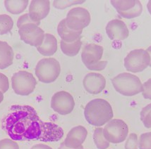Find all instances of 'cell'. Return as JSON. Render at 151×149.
<instances>
[{
	"label": "cell",
	"instance_id": "cell-9",
	"mask_svg": "<svg viewBox=\"0 0 151 149\" xmlns=\"http://www.w3.org/2000/svg\"><path fill=\"white\" fill-rule=\"evenodd\" d=\"M66 25L69 29L75 31H82L88 26L91 21V14L86 9L76 7L68 12L65 19Z\"/></svg>",
	"mask_w": 151,
	"mask_h": 149
},
{
	"label": "cell",
	"instance_id": "cell-21",
	"mask_svg": "<svg viewBox=\"0 0 151 149\" xmlns=\"http://www.w3.org/2000/svg\"><path fill=\"white\" fill-rule=\"evenodd\" d=\"M28 4V0H6L4 1V6L9 12L14 15L23 13Z\"/></svg>",
	"mask_w": 151,
	"mask_h": 149
},
{
	"label": "cell",
	"instance_id": "cell-14",
	"mask_svg": "<svg viewBox=\"0 0 151 149\" xmlns=\"http://www.w3.org/2000/svg\"><path fill=\"white\" fill-rule=\"evenodd\" d=\"M106 33L112 40H124L129 35L127 25L124 21L119 19L112 20L107 23Z\"/></svg>",
	"mask_w": 151,
	"mask_h": 149
},
{
	"label": "cell",
	"instance_id": "cell-23",
	"mask_svg": "<svg viewBox=\"0 0 151 149\" xmlns=\"http://www.w3.org/2000/svg\"><path fill=\"white\" fill-rule=\"evenodd\" d=\"M14 27V21L6 14L0 15V35L9 33Z\"/></svg>",
	"mask_w": 151,
	"mask_h": 149
},
{
	"label": "cell",
	"instance_id": "cell-8",
	"mask_svg": "<svg viewBox=\"0 0 151 149\" xmlns=\"http://www.w3.org/2000/svg\"><path fill=\"white\" fill-rule=\"evenodd\" d=\"M150 56L146 50L143 49L131 51L124 58L127 71L134 73H141L150 66Z\"/></svg>",
	"mask_w": 151,
	"mask_h": 149
},
{
	"label": "cell",
	"instance_id": "cell-24",
	"mask_svg": "<svg viewBox=\"0 0 151 149\" xmlns=\"http://www.w3.org/2000/svg\"><path fill=\"white\" fill-rule=\"evenodd\" d=\"M141 120L147 129L151 128V103L147 105L141 111Z\"/></svg>",
	"mask_w": 151,
	"mask_h": 149
},
{
	"label": "cell",
	"instance_id": "cell-4",
	"mask_svg": "<svg viewBox=\"0 0 151 149\" xmlns=\"http://www.w3.org/2000/svg\"><path fill=\"white\" fill-rule=\"evenodd\" d=\"M103 55V47L95 44H89L84 46L81 53L83 64L90 71H103L107 61H101Z\"/></svg>",
	"mask_w": 151,
	"mask_h": 149
},
{
	"label": "cell",
	"instance_id": "cell-5",
	"mask_svg": "<svg viewBox=\"0 0 151 149\" xmlns=\"http://www.w3.org/2000/svg\"><path fill=\"white\" fill-rule=\"evenodd\" d=\"M35 71V75L40 82L45 84L52 83L60 75V63L54 58H42L37 63Z\"/></svg>",
	"mask_w": 151,
	"mask_h": 149
},
{
	"label": "cell",
	"instance_id": "cell-33",
	"mask_svg": "<svg viewBox=\"0 0 151 149\" xmlns=\"http://www.w3.org/2000/svg\"><path fill=\"white\" fill-rule=\"evenodd\" d=\"M147 9H148L149 14L151 15V0L150 1H149L148 4H147Z\"/></svg>",
	"mask_w": 151,
	"mask_h": 149
},
{
	"label": "cell",
	"instance_id": "cell-6",
	"mask_svg": "<svg viewBox=\"0 0 151 149\" xmlns=\"http://www.w3.org/2000/svg\"><path fill=\"white\" fill-rule=\"evenodd\" d=\"M37 81L33 75L26 71L15 73L12 78V86L14 92L21 96H28L33 92Z\"/></svg>",
	"mask_w": 151,
	"mask_h": 149
},
{
	"label": "cell",
	"instance_id": "cell-31",
	"mask_svg": "<svg viewBox=\"0 0 151 149\" xmlns=\"http://www.w3.org/2000/svg\"><path fill=\"white\" fill-rule=\"evenodd\" d=\"M30 149H52V148H51L50 146H47V145L42 144V143H40V144L34 145L33 146L31 147V148Z\"/></svg>",
	"mask_w": 151,
	"mask_h": 149
},
{
	"label": "cell",
	"instance_id": "cell-35",
	"mask_svg": "<svg viewBox=\"0 0 151 149\" xmlns=\"http://www.w3.org/2000/svg\"><path fill=\"white\" fill-rule=\"evenodd\" d=\"M3 100H4V94L3 93L0 91V103L3 101Z\"/></svg>",
	"mask_w": 151,
	"mask_h": 149
},
{
	"label": "cell",
	"instance_id": "cell-26",
	"mask_svg": "<svg viewBox=\"0 0 151 149\" xmlns=\"http://www.w3.org/2000/svg\"><path fill=\"white\" fill-rule=\"evenodd\" d=\"M124 148L125 149H138V138L137 134L131 133L127 136Z\"/></svg>",
	"mask_w": 151,
	"mask_h": 149
},
{
	"label": "cell",
	"instance_id": "cell-29",
	"mask_svg": "<svg viewBox=\"0 0 151 149\" xmlns=\"http://www.w3.org/2000/svg\"><path fill=\"white\" fill-rule=\"evenodd\" d=\"M142 94L145 99L151 100V78L143 84Z\"/></svg>",
	"mask_w": 151,
	"mask_h": 149
},
{
	"label": "cell",
	"instance_id": "cell-22",
	"mask_svg": "<svg viewBox=\"0 0 151 149\" xmlns=\"http://www.w3.org/2000/svg\"><path fill=\"white\" fill-rule=\"evenodd\" d=\"M93 141L98 149H107L109 147V143L103 135V128L98 127L94 131Z\"/></svg>",
	"mask_w": 151,
	"mask_h": 149
},
{
	"label": "cell",
	"instance_id": "cell-28",
	"mask_svg": "<svg viewBox=\"0 0 151 149\" xmlns=\"http://www.w3.org/2000/svg\"><path fill=\"white\" fill-rule=\"evenodd\" d=\"M0 149H19V146L12 139H4L0 141Z\"/></svg>",
	"mask_w": 151,
	"mask_h": 149
},
{
	"label": "cell",
	"instance_id": "cell-7",
	"mask_svg": "<svg viewBox=\"0 0 151 149\" xmlns=\"http://www.w3.org/2000/svg\"><path fill=\"white\" fill-rule=\"evenodd\" d=\"M129 127L124 120L112 119L103 128V135L111 143H120L127 139Z\"/></svg>",
	"mask_w": 151,
	"mask_h": 149
},
{
	"label": "cell",
	"instance_id": "cell-20",
	"mask_svg": "<svg viewBox=\"0 0 151 149\" xmlns=\"http://www.w3.org/2000/svg\"><path fill=\"white\" fill-rule=\"evenodd\" d=\"M82 46L81 37L73 42H66L61 40L60 46L61 49L64 54L68 56L72 57L76 56L80 51Z\"/></svg>",
	"mask_w": 151,
	"mask_h": 149
},
{
	"label": "cell",
	"instance_id": "cell-3",
	"mask_svg": "<svg viewBox=\"0 0 151 149\" xmlns=\"http://www.w3.org/2000/svg\"><path fill=\"white\" fill-rule=\"evenodd\" d=\"M114 89L125 96H133L142 92L143 84L136 75L129 73H122L112 80Z\"/></svg>",
	"mask_w": 151,
	"mask_h": 149
},
{
	"label": "cell",
	"instance_id": "cell-34",
	"mask_svg": "<svg viewBox=\"0 0 151 149\" xmlns=\"http://www.w3.org/2000/svg\"><path fill=\"white\" fill-rule=\"evenodd\" d=\"M146 51H148V53H149V55H150V66H150L151 67V46H149L148 49H146Z\"/></svg>",
	"mask_w": 151,
	"mask_h": 149
},
{
	"label": "cell",
	"instance_id": "cell-13",
	"mask_svg": "<svg viewBox=\"0 0 151 149\" xmlns=\"http://www.w3.org/2000/svg\"><path fill=\"white\" fill-rule=\"evenodd\" d=\"M83 84L84 89L89 94H98L105 88L106 80L100 73H90L84 77Z\"/></svg>",
	"mask_w": 151,
	"mask_h": 149
},
{
	"label": "cell",
	"instance_id": "cell-15",
	"mask_svg": "<svg viewBox=\"0 0 151 149\" xmlns=\"http://www.w3.org/2000/svg\"><path fill=\"white\" fill-rule=\"evenodd\" d=\"M50 10V2L48 0H33L30 4L29 15L31 19L40 24V21L47 16Z\"/></svg>",
	"mask_w": 151,
	"mask_h": 149
},
{
	"label": "cell",
	"instance_id": "cell-17",
	"mask_svg": "<svg viewBox=\"0 0 151 149\" xmlns=\"http://www.w3.org/2000/svg\"><path fill=\"white\" fill-rule=\"evenodd\" d=\"M37 51L42 56H50L57 51V40L53 35L50 33L45 34V38L40 46L37 47Z\"/></svg>",
	"mask_w": 151,
	"mask_h": 149
},
{
	"label": "cell",
	"instance_id": "cell-27",
	"mask_svg": "<svg viewBox=\"0 0 151 149\" xmlns=\"http://www.w3.org/2000/svg\"><path fill=\"white\" fill-rule=\"evenodd\" d=\"M83 2H85L84 0L83 1H54L53 6L58 9H64L69 6L76 4H80Z\"/></svg>",
	"mask_w": 151,
	"mask_h": 149
},
{
	"label": "cell",
	"instance_id": "cell-1",
	"mask_svg": "<svg viewBox=\"0 0 151 149\" xmlns=\"http://www.w3.org/2000/svg\"><path fill=\"white\" fill-rule=\"evenodd\" d=\"M1 128L14 141L56 142L64 134L57 124L43 122L35 109L28 105L12 106L1 120Z\"/></svg>",
	"mask_w": 151,
	"mask_h": 149
},
{
	"label": "cell",
	"instance_id": "cell-19",
	"mask_svg": "<svg viewBox=\"0 0 151 149\" xmlns=\"http://www.w3.org/2000/svg\"><path fill=\"white\" fill-rule=\"evenodd\" d=\"M57 33L62 41L66 42H73L81 37L82 31H75L69 29L66 25L65 19L59 22L57 27Z\"/></svg>",
	"mask_w": 151,
	"mask_h": 149
},
{
	"label": "cell",
	"instance_id": "cell-10",
	"mask_svg": "<svg viewBox=\"0 0 151 149\" xmlns=\"http://www.w3.org/2000/svg\"><path fill=\"white\" fill-rule=\"evenodd\" d=\"M21 39L26 44L38 47L45 38V32L33 23H26L18 27Z\"/></svg>",
	"mask_w": 151,
	"mask_h": 149
},
{
	"label": "cell",
	"instance_id": "cell-18",
	"mask_svg": "<svg viewBox=\"0 0 151 149\" xmlns=\"http://www.w3.org/2000/svg\"><path fill=\"white\" fill-rule=\"evenodd\" d=\"M14 50L8 43L0 41V70L6 69L13 64Z\"/></svg>",
	"mask_w": 151,
	"mask_h": 149
},
{
	"label": "cell",
	"instance_id": "cell-2",
	"mask_svg": "<svg viewBox=\"0 0 151 149\" xmlns=\"http://www.w3.org/2000/svg\"><path fill=\"white\" fill-rule=\"evenodd\" d=\"M84 115L90 125L100 127L112 119L114 113L110 103L107 101L102 98H95L86 104Z\"/></svg>",
	"mask_w": 151,
	"mask_h": 149
},
{
	"label": "cell",
	"instance_id": "cell-32",
	"mask_svg": "<svg viewBox=\"0 0 151 149\" xmlns=\"http://www.w3.org/2000/svg\"><path fill=\"white\" fill-rule=\"evenodd\" d=\"M59 149H83V146H82L79 147V148H68V147H66L65 145H64V142H63V143H61V145H60V146H59Z\"/></svg>",
	"mask_w": 151,
	"mask_h": 149
},
{
	"label": "cell",
	"instance_id": "cell-12",
	"mask_svg": "<svg viewBox=\"0 0 151 149\" xmlns=\"http://www.w3.org/2000/svg\"><path fill=\"white\" fill-rule=\"evenodd\" d=\"M111 4L121 16L127 19L139 16L143 11V6L138 0H112Z\"/></svg>",
	"mask_w": 151,
	"mask_h": 149
},
{
	"label": "cell",
	"instance_id": "cell-16",
	"mask_svg": "<svg viewBox=\"0 0 151 149\" xmlns=\"http://www.w3.org/2000/svg\"><path fill=\"white\" fill-rule=\"evenodd\" d=\"M88 136V131L83 126L78 125L69 131L64 143L69 148H78L82 146Z\"/></svg>",
	"mask_w": 151,
	"mask_h": 149
},
{
	"label": "cell",
	"instance_id": "cell-25",
	"mask_svg": "<svg viewBox=\"0 0 151 149\" xmlns=\"http://www.w3.org/2000/svg\"><path fill=\"white\" fill-rule=\"evenodd\" d=\"M138 149H151V132L143 133L140 136Z\"/></svg>",
	"mask_w": 151,
	"mask_h": 149
},
{
	"label": "cell",
	"instance_id": "cell-11",
	"mask_svg": "<svg viewBox=\"0 0 151 149\" xmlns=\"http://www.w3.org/2000/svg\"><path fill=\"white\" fill-rule=\"evenodd\" d=\"M50 105L55 112L62 115H66L73 111L75 101L71 94L65 91H60L53 95Z\"/></svg>",
	"mask_w": 151,
	"mask_h": 149
},
{
	"label": "cell",
	"instance_id": "cell-30",
	"mask_svg": "<svg viewBox=\"0 0 151 149\" xmlns=\"http://www.w3.org/2000/svg\"><path fill=\"white\" fill-rule=\"evenodd\" d=\"M9 88V79L3 73H0V91L3 93H6Z\"/></svg>",
	"mask_w": 151,
	"mask_h": 149
}]
</instances>
